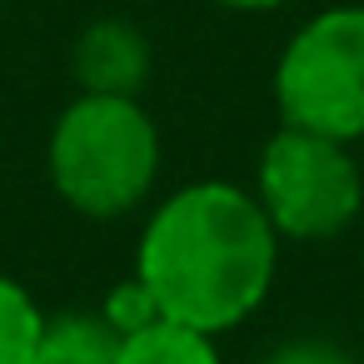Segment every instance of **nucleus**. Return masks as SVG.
Segmentation results:
<instances>
[{"mask_svg": "<svg viewBox=\"0 0 364 364\" xmlns=\"http://www.w3.org/2000/svg\"><path fill=\"white\" fill-rule=\"evenodd\" d=\"M274 105L294 130L364 140V6L309 16L274 60Z\"/></svg>", "mask_w": 364, "mask_h": 364, "instance_id": "nucleus-3", "label": "nucleus"}, {"mask_svg": "<svg viewBox=\"0 0 364 364\" xmlns=\"http://www.w3.org/2000/svg\"><path fill=\"white\" fill-rule=\"evenodd\" d=\"M41 324H46V314L31 299V289L11 274H0V364H26Z\"/></svg>", "mask_w": 364, "mask_h": 364, "instance_id": "nucleus-8", "label": "nucleus"}, {"mask_svg": "<svg viewBox=\"0 0 364 364\" xmlns=\"http://www.w3.org/2000/svg\"><path fill=\"white\" fill-rule=\"evenodd\" d=\"M100 319H105L115 334H135V329H145V324H155V319H165V314H160V304L150 299V289L130 274V279H120V284L110 289Z\"/></svg>", "mask_w": 364, "mask_h": 364, "instance_id": "nucleus-9", "label": "nucleus"}, {"mask_svg": "<svg viewBox=\"0 0 364 364\" xmlns=\"http://www.w3.org/2000/svg\"><path fill=\"white\" fill-rule=\"evenodd\" d=\"M120 334L95 314H46L26 364H115Z\"/></svg>", "mask_w": 364, "mask_h": 364, "instance_id": "nucleus-6", "label": "nucleus"}, {"mask_svg": "<svg viewBox=\"0 0 364 364\" xmlns=\"http://www.w3.org/2000/svg\"><path fill=\"white\" fill-rule=\"evenodd\" d=\"M264 364H354V359H349L334 339H314V334H304V339H289V344L269 349Z\"/></svg>", "mask_w": 364, "mask_h": 364, "instance_id": "nucleus-10", "label": "nucleus"}, {"mask_svg": "<svg viewBox=\"0 0 364 364\" xmlns=\"http://www.w3.org/2000/svg\"><path fill=\"white\" fill-rule=\"evenodd\" d=\"M215 6H225V11H245V16H264V11L289 6V0H215Z\"/></svg>", "mask_w": 364, "mask_h": 364, "instance_id": "nucleus-11", "label": "nucleus"}, {"mask_svg": "<svg viewBox=\"0 0 364 364\" xmlns=\"http://www.w3.org/2000/svg\"><path fill=\"white\" fill-rule=\"evenodd\" d=\"M250 195L259 200L279 245L284 240L314 245V240L344 235L359 220L364 175H359L354 145L314 135V130L279 125L259 150V170H255Z\"/></svg>", "mask_w": 364, "mask_h": 364, "instance_id": "nucleus-4", "label": "nucleus"}, {"mask_svg": "<svg viewBox=\"0 0 364 364\" xmlns=\"http://www.w3.org/2000/svg\"><path fill=\"white\" fill-rule=\"evenodd\" d=\"M55 195L85 220H120L160 180V130L140 95H75L46 145Z\"/></svg>", "mask_w": 364, "mask_h": 364, "instance_id": "nucleus-2", "label": "nucleus"}, {"mask_svg": "<svg viewBox=\"0 0 364 364\" xmlns=\"http://www.w3.org/2000/svg\"><path fill=\"white\" fill-rule=\"evenodd\" d=\"M115 364H225L215 349V334H200L175 319H155L135 334H120Z\"/></svg>", "mask_w": 364, "mask_h": 364, "instance_id": "nucleus-7", "label": "nucleus"}, {"mask_svg": "<svg viewBox=\"0 0 364 364\" xmlns=\"http://www.w3.org/2000/svg\"><path fill=\"white\" fill-rule=\"evenodd\" d=\"M279 269V235L259 200L235 180L180 185L140 230L135 279L165 319L200 334L245 324Z\"/></svg>", "mask_w": 364, "mask_h": 364, "instance_id": "nucleus-1", "label": "nucleus"}, {"mask_svg": "<svg viewBox=\"0 0 364 364\" xmlns=\"http://www.w3.org/2000/svg\"><path fill=\"white\" fill-rule=\"evenodd\" d=\"M70 70L85 95H140L150 80V41L130 21H90L75 36Z\"/></svg>", "mask_w": 364, "mask_h": 364, "instance_id": "nucleus-5", "label": "nucleus"}]
</instances>
